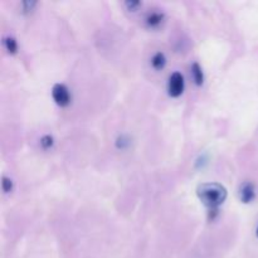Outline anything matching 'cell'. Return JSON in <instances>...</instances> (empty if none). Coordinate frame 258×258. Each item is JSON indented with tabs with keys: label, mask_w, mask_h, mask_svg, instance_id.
<instances>
[{
	"label": "cell",
	"mask_w": 258,
	"mask_h": 258,
	"mask_svg": "<svg viewBox=\"0 0 258 258\" xmlns=\"http://www.w3.org/2000/svg\"><path fill=\"white\" fill-rule=\"evenodd\" d=\"M197 196L204 206L216 211L227 198V189L218 183H203L197 188Z\"/></svg>",
	"instance_id": "obj_1"
},
{
	"label": "cell",
	"mask_w": 258,
	"mask_h": 258,
	"mask_svg": "<svg viewBox=\"0 0 258 258\" xmlns=\"http://www.w3.org/2000/svg\"><path fill=\"white\" fill-rule=\"evenodd\" d=\"M184 90V77L180 72H174L169 77L168 82V91L169 95L173 97H178L183 93Z\"/></svg>",
	"instance_id": "obj_2"
},
{
	"label": "cell",
	"mask_w": 258,
	"mask_h": 258,
	"mask_svg": "<svg viewBox=\"0 0 258 258\" xmlns=\"http://www.w3.org/2000/svg\"><path fill=\"white\" fill-rule=\"evenodd\" d=\"M52 96L53 100H54L59 106H67L71 101L70 90H68L67 86H64L63 83H57V85L53 86Z\"/></svg>",
	"instance_id": "obj_3"
},
{
	"label": "cell",
	"mask_w": 258,
	"mask_h": 258,
	"mask_svg": "<svg viewBox=\"0 0 258 258\" xmlns=\"http://www.w3.org/2000/svg\"><path fill=\"white\" fill-rule=\"evenodd\" d=\"M254 197H256V189H254L253 184L246 181L239 186V199L243 203H251Z\"/></svg>",
	"instance_id": "obj_4"
},
{
	"label": "cell",
	"mask_w": 258,
	"mask_h": 258,
	"mask_svg": "<svg viewBox=\"0 0 258 258\" xmlns=\"http://www.w3.org/2000/svg\"><path fill=\"white\" fill-rule=\"evenodd\" d=\"M164 22V14L161 12H151L146 17V24L150 28H158Z\"/></svg>",
	"instance_id": "obj_5"
},
{
	"label": "cell",
	"mask_w": 258,
	"mask_h": 258,
	"mask_svg": "<svg viewBox=\"0 0 258 258\" xmlns=\"http://www.w3.org/2000/svg\"><path fill=\"white\" fill-rule=\"evenodd\" d=\"M165 63H166V58L163 52L155 53V54L153 55V58H151V66H153L155 70H161V68L165 66Z\"/></svg>",
	"instance_id": "obj_6"
},
{
	"label": "cell",
	"mask_w": 258,
	"mask_h": 258,
	"mask_svg": "<svg viewBox=\"0 0 258 258\" xmlns=\"http://www.w3.org/2000/svg\"><path fill=\"white\" fill-rule=\"evenodd\" d=\"M191 76H193V80L196 81L197 85H202L203 83V71H202V67L198 63H193L191 64Z\"/></svg>",
	"instance_id": "obj_7"
},
{
	"label": "cell",
	"mask_w": 258,
	"mask_h": 258,
	"mask_svg": "<svg viewBox=\"0 0 258 258\" xmlns=\"http://www.w3.org/2000/svg\"><path fill=\"white\" fill-rule=\"evenodd\" d=\"M4 47L7 48V50L9 53L17 52L18 44H17V40H15V38H13V37L4 38Z\"/></svg>",
	"instance_id": "obj_8"
},
{
	"label": "cell",
	"mask_w": 258,
	"mask_h": 258,
	"mask_svg": "<svg viewBox=\"0 0 258 258\" xmlns=\"http://www.w3.org/2000/svg\"><path fill=\"white\" fill-rule=\"evenodd\" d=\"M40 145L43 149H49L53 145V138L49 135H44L40 139Z\"/></svg>",
	"instance_id": "obj_9"
},
{
	"label": "cell",
	"mask_w": 258,
	"mask_h": 258,
	"mask_svg": "<svg viewBox=\"0 0 258 258\" xmlns=\"http://www.w3.org/2000/svg\"><path fill=\"white\" fill-rule=\"evenodd\" d=\"M128 144H130V141H128V139L126 138L125 135L118 136L117 140H116V146H117L118 149H125Z\"/></svg>",
	"instance_id": "obj_10"
},
{
	"label": "cell",
	"mask_w": 258,
	"mask_h": 258,
	"mask_svg": "<svg viewBox=\"0 0 258 258\" xmlns=\"http://www.w3.org/2000/svg\"><path fill=\"white\" fill-rule=\"evenodd\" d=\"M3 190L5 191V193H9L10 190L13 189V181L12 179L7 178V176H3Z\"/></svg>",
	"instance_id": "obj_11"
},
{
	"label": "cell",
	"mask_w": 258,
	"mask_h": 258,
	"mask_svg": "<svg viewBox=\"0 0 258 258\" xmlns=\"http://www.w3.org/2000/svg\"><path fill=\"white\" fill-rule=\"evenodd\" d=\"M22 5L24 12H29V10H32L33 7L35 5V2H29V0H27V2H23Z\"/></svg>",
	"instance_id": "obj_12"
},
{
	"label": "cell",
	"mask_w": 258,
	"mask_h": 258,
	"mask_svg": "<svg viewBox=\"0 0 258 258\" xmlns=\"http://www.w3.org/2000/svg\"><path fill=\"white\" fill-rule=\"evenodd\" d=\"M139 5H140V3L139 2H126V7L131 10H134L135 8H138Z\"/></svg>",
	"instance_id": "obj_13"
},
{
	"label": "cell",
	"mask_w": 258,
	"mask_h": 258,
	"mask_svg": "<svg viewBox=\"0 0 258 258\" xmlns=\"http://www.w3.org/2000/svg\"><path fill=\"white\" fill-rule=\"evenodd\" d=\"M256 234H257V237H258V227H257V232H256Z\"/></svg>",
	"instance_id": "obj_14"
}]
</instances>
